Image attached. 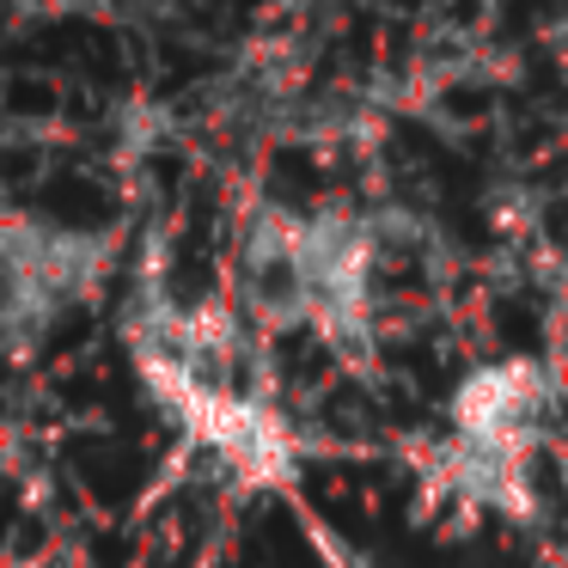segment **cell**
<instances>
[{"label": "cell", "instance_id": "277c9868", "mask_svg": "<svg viewBox=\"0 0 568 568\" xmlns=\"http://www.w3.org/2000/svg\"><path fill=\"white\" fill-rule=\"evenodd\" d=\"M428 483L470 507L489 514H531V477H526V453H501V446H477L446 434L440 453L428 458Z\"/></svg>", "mask_w": 568, "mask_h": 568}, {"label": "cell", "instance_id": "3957f363", "mask_svg": "<svg viewBox=\"0 0 568 568\" xmlns=\"http://www.w3.org/2000/svg\"><path fill=\"white\" fill-rule=\"evenodd\" d=\"M172 422L196 446H209V453L221 458L239 483H251V489H282V483L300 470L294 428H287V422L251 392L202 385L196 397H184V404L172 409Z\"/></svg>", "mask_w": 568, "mask_h": 568}, {"label": "cell", "instance_id": "6da1fadb", "mask_svg": "<svg viewBox=\"0 0 568 568\" xmlns=\"http://www.w3.org/2000/svg\"><path fill=\"white\" fill-rule=\"evenodd\" d=\"M111 239L104 233H74V226H50V221H26L13 214L7 221V331L26 348L31 331H50L68 306L92 294V287L111 275Z\"/></svg>", "mask_w": 568, "mask_h": 568}, {"label": "cell", "instance_id": "7a4b0ae2", "mask_svg": "<svg viewBox=\"0 0 568 568\" xmlns=\"http://www.w3.org/2000/svg\"><path fill=\"white\" fill-rule=\"evenodd\" d=\"M556 397H562V379L538 361H483L446 397V434L531 458V446L550 434Z\"/></svg>", "mask_w": 568, "mask_h": 568}]
</instances>
